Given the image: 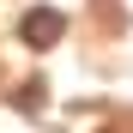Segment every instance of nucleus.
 <instances>
[{
	"instance_id": "f257e3e1",
	"label": "nucleus",
	"mask_w": 133,
	"mask_h": 133,
	"mask_svg": "<svg viewBox=\"0 0 133 133\" xmlns=\"http://www.w3.org/2000/svg\"><path fill=\"white\" fill-rule=\"evenodd\" d=\"M61 36H66V12H61V6H30L24 18H18V42L36 49V55H49Z\"/></svg>"
}]
</instances>
